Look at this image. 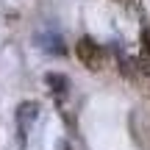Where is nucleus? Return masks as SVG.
<instances>
[{
    "label": "nucleus",
    "instance_id": "1",
    "mask_svg": "<svg viewBox=\"0 0 150 150\" xmlns=\"http://www.w3.org/2000/svg\"><path fill=\"white\" fill-rule=\"evenodd\" d=\"M75 56H78L81 64H83L86 70H92V72L103 70V64H106V50H103L95 39H89V36L78 39V45H75Z\"/></svg>",
    "mask_w": 150,
    "mask_h": 150
},
{
    "label": "nucleus",
    "instance_id": "2",
    "mask_svg": "<svg viewBox=\"0 0 150 150\" xmlns=\"http://www.w3.org/2000/svg\"><path fill=\"white\" fill-rule=\"evenodd\" d=\"M36 114H39V106H36V103H20V108H17V131H20V147H25L28 128H31V122L36 120Z\"/></svg>",
    "mask_w": 150,
    "mask_h": 150
},
{
    "label": "nucleus",
    "instance_id": "3",
    "mask_svg": "<svg viewBox=\"0 0 150 150\" xmlns=\"http://www.w3.org/2000/svg\"><path fill=\"white\" fill-rule=\"evenodd\" d=\"M45 81H47V86H50V89H53V92H59V95H61V92L67 89V78H64V75L47 72V75H45Z\"/></svg>",
    "mask_w": 150,
    "mask_h": 150
}]
</instances>
